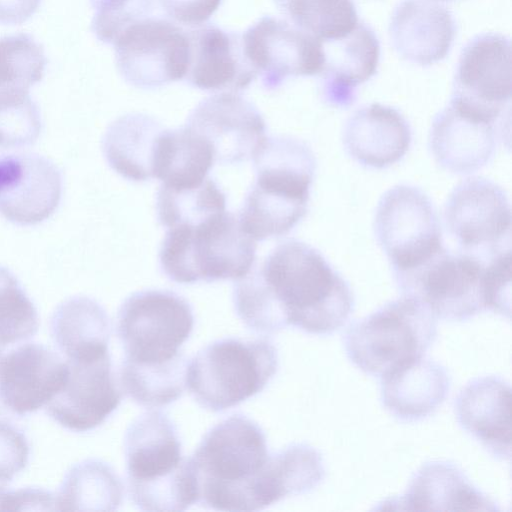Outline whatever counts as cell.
<instances>
[{"instance_id":"obj_1","label":"cell","mask_w":512,"mask_h":512,"mask_svg":"<svg viewBox=\"0 0 512 512\" xmlns=\"http://www.w3.org/2000/svg\"><path fill=\"white\" fill-rule=\"evenodd\" d=\"M233 304L243 323L257 332L293 326L327 335L349 320L354 298L348 283L318 250L288 239L236 280Z\"/></svg>"},{"instance_id":"obj_2","label":"cell","mask_w":512,"mask_h":512,"mask_svg":"<svg viewBox=\"0 0 512 512\" xmlns=\"http://www.w3.org/2000/svg\"><path fill=\"white\" fill-rule=\"evenodd\" d=\"M189 459L206 508L259 511L293 494L286 451L270 455L263 430L244 415L211 428Z\"/></svg>"},{"instance_id":"obj_3","label":"cell","mask_w":512,"mask_h":512,"mask_svg":"<svg viewBox=\"0 0 512 512\" xmlns=\"http://www.w3.org/2000/svg\"><path fill=\"white\" fill-rule=\"evenodd\" d=\"M193 326L190 304L172 291L144 290L127 297L117 315L124 350L121 387L149 399L183 387L187 363L180 347Z\"/></svg>"},{"instance_id":"obj_4","label":"cell","mask_w":512,"mask_h":512,"mask_svg":"<svg viewBox=\"0 0 512 512\" xmlns=\"http://www.w3.org/2000/svg\"><path fill=\"white\" fill-rule=\"evenodd\" d=\"M252 161L256 180L240 210V226L254 241L285 235L307 212L313 152L295 138L267 137Z\"/></svg>"},{"instance_id":"obj_5","label":"cell","mask_w":512,"mask_h":512,"mask_svg":"<svg viewBox=\"0 0 512 512\" xmlns=\"http://www.w3.org/2000/svg\"><path fill=\"white\" fill-rule=\"evenodd\" d=\"M124 454L129 493L139 509L184 511L197 502L190 459L182 455L177 429L163 413H144L129 426Z\"/></svg>"},{"instance_id":"obj_6","label":"cell","mask_w":512,"mask_h":512,"mask_svg":"<svg viewBox=\"0 0 512 512\" xmlns=\"http://www.w3.org/2000/svg\"><path fill=\"white\" fill-rule=\"evenodd\" d=\"M162 271L172 281L238 280L256 261V243L226 210L197 225L168 228L159 251Z\"/></svg>"},{"instance_id":"obj_7","label":"cell","mask_w":512,"mask_h":512,"mask_svg":"<svg viewBox=\"0 0 512 512\" xmlns=\"http://www.w3.org/2000/svg\"><path fill=\"white\" fill-rule=\"evenodd\" d=\"M277 369L278 353L270 341L224 338L187 363L185 387L203 408L220 412L262 391Z\"/></svg>"},{"instance_id":"obj_8","label":"cell","mask_w":512,"mask_h":512,"mask_svg":"<svg viewBox=\"0 0 512 512\" xmlns=\"http://www.w3.org/2000/svg\"><path fill=\"white\" fill-rule=\"evenodd\" d=\"M436 316L404 296L351 324L344 336L350 361L364 373L384 377L424 357L437 336Z\"/></svg>"},{"instance_id":"obj_9","label":"cell","mask_w":512,"mask_h":512,"mask_svg":"<svg viewBox=\"0 0 512 512\" xmlns=\"http://www.w3.org/2000/svg\"><path fill=\"white\" fill-rule=\"evenodd\" d=\"M395 278L404 296L420 301L436 318L463 321L486 310L485 264L476 255L443 247Z\"/></svg>"},{"instance_id":"obj_10","label":"cell","mask_w":512,"mask_h":512,"mask_svg":"<svg viewBox=\"0 0 512 512\" xmlns=\"http://www.w3.org/2000/svg\"><path fill=\"white\" fill-rule=\"evenodd\" d=\"M374 231L394 274L420 266L444 247L430 199L409 185L384 193L376 209Z\"/></svg>"},{"instance_id":"obj_11","label":"cell","mask_w":512,"mask_h":512,"mask_svg":"<svg viewBox=\"0 0 512 512\" xmlns=\"http://www.w3.org/2000/svg\"><path fill=\"white\" fill-rule=\"evenodd\" d=\"M112 45L116 67L131 86L155 89L186 76L190 58L187 32L167 19H138Z\"/></svg>"},{"instance_id":"obj_12","label":"cell","mask_w":512,"mask_h":512,"mask_svg":"<svg viewBox=\"0 0 512 512\" xmlns=\"http://www.w3.org/2000/svg\"><path fill=\"white\" fill-rule=\"evenodd\" d=\"M511 44L499 33H483L462 49L450 103L474 117L495 123L510 110Z\"/></svg>"},{"instance_id":"obj_13","label":"cell","mask_w":512,"mask_h":512,"mask_svg":"<svg viewBox=\"0 0 512 512\" xmlns=\"http://www.w3.org/2000/svg\"><path fill=\"white\" fill-rule=\"evenodd\" d=\"M67 379L45 406L62 427L86 432L100 426L121 401L108 348L65 359Z\"/></svg>"},{"instance_id":"obj_14","label":"cell","mask_w":512,"mask_h":512,"mask_svg":"<svg viewBox=\"0 0 512 512\" xmlns=\"http://www.w3.org/2000/svg\"><path fill=\"white\" fill-rule=\"evenodd\" d=\"M444 218L449 233L467 253L485 252L491 258L505 251L502 244L510 240L508 197L488 179L470 177L458 184L447 200Z\"/></svg>"},{"instance_id":"obj_15","label":"cell","mask_w":512,"mask_h":512,"mask_svg":"<svg viewBox=\"0 0 512 512\" xmlns=\"http://www.w3.org/2000/svg\"><path fill=\"white\" fill-rule=\"evenodd\" d=\"M243 52L268 90L288 78L318 75L323 65L321 41L291 23L263 16L242 35Z\"/></svg>"},{"instance_id":"obj_16","label":"cell","mask_w":512,"mask_h":512,"mask_svg":"<svg viewBox=\"0 0 512 512\" xmlns=\"http://www.w3.org/2000/svg\"><path fill=\"white\" fill-rule=\"evenodd\" d=\"M67 375L66 361L43 344L0 349V416H24L46 406Z\"/></svg>"},{"instance_id":"obj_17","label":"cell","mask_w":512,"mask_h":512,"mask_svg":"<svg viewBox=\"0 0 512 512\" xmlns=\"http://www.w3.org/2000/svg\"><path fill=\"white\" fill-rule=\"evenodd\" d=\"M185 126L210 145L220 164L252 160L267 137L259 110L236 92L203 99L190 113Z\"/></svg>"},{"instance_id":"obj_18","label":"cell","mask_w":512,"mask_h":512,"mask_svg":"<svg viewBox=\"0 0 512 512\" xmlns=\"http://www.w3.org/2000/svg\"><path fill=\"white\" fill-rule=\"evenodd\" d=\"M62 174L48 158L34 154L0 156V214L31 226L50 218L62 197Z\"/></svg>"},{"instance_id":"obj_19","label":"cell","mask_w":512,"mask_h":512,"mask_svg":"<svg viewBox=\"0 0 512 512\" xmlns=\"http://www.w3.org/2000/svg\"><path fill=\"white\" fill-rule=\"evenodd\" d=\"M187 32L190 58L184 80L210 92H237L257 77L246 59L242 36L209 24Z\"/></svg>"},{"instance_id":"obj_20","label":"cell","mask_w":512,"mask_h":512,"mask_svg":"<svg viewBox=\"0 0 512 512\" xmlns=\"http://www.w3.org/2000/svg\"><path fill=\"white\" fill-rule=\"evenodd\" d=\"M323 99L334 107H348L356 98L357 87L377 72L380 44L375 32L358 22L348 34L321 41Z\"/></svg>"},{"instance_id":"obj_21","label":"cell","mask_w":512,"mask_h":512,"mask_svg":"<svg viewBox=\"0 0 512 512\" xmlns=\"http://www.w3.org/2000/svg\"><path fill=\"white\" fill-rule=\"evenodd\" d=\"M455 34L453 15L433 0L401 1L389 24V35L396 52L403 59L421 66L444 59Z\"/></svg>"},{"instance_id":"obj_22","label":"cell","mask_w":512,"mask_h":512,"mask_svg":"<svg viewBox=\"0 0 512 512\" xmlns=\"http://www.w3.org/2000/svg\"><path fill=\"white\" fill-rule=\"evenodd\" d=\"M510 408V386L495 376L472 380L455 401L460 426L500 460L511 456Z\"/></svg>"},{"instance_id":"obj_23","label":"cell","mask_w":512,"mask_h":512,"mask_svg":"<svg viewBox=\"0 0 512 512\" xmlns=\"http://www.w3.org/2000/svg\"><path fill=\"white\" fill-rule=\"evenodd\" d=\"M496 124L469 115L451 103L433 120L431 151L444 169L468 174L486 165L496 148Z\"/></svg>"},{"instance_id":"obj_24","label":"cell","mask_w":512,"mask_h":512,"mask_svg":"<svg viewBox=\"0 0 512 512\" xmlns=\"http://www.w3.org/2000/svg\"><path fill=\"white\" fill-rule=\"evenodd\" d=\"M411 130L394 108L373 103L356 110L347 120L343 144L358 163L385 168L399 161L408 151Z\"/></svg>"},{"instance_id":"obj_25","label":"cell","mask_w":512,"mask_h":512,"mask_svg":"<svg viewBox=\"0 0 512 512\" xmlns=\"http://www.w3.org/2000/svg\"><path fill=\"white\" fill-rule=\"evenodd\" d=\"M385 504L392 509L410 511H499L495 502L448 461L425 463L404 495Z\"/></svg>"},{"instance_id":"obj_26","label":"cell","mask_w":512,"mask_h":512,"mask_svg":"<svg viewBox=\"0 0 512 512\" xmlns=\"http://www.w3.org/2000/svg\"><path fill=\"white\" fill-rule=\"evenodd\" d=\"M450 377L440 364L424 357L381 378V400L403 421H418L432 414L445 400Z\"/></svg>"},{"instance_id":"obj_27","label":"cell","mask_w":512,"mask_h":512,"mask_svg":"<svg viewBox=\"0 0 512 512\" xmlns=\"http://www.w3.org/2000/svg\"><path fill=\"white\" fill-rule=\"evenodd\" d=\"M164 127L152 116L130 113L107 128L102 150L109 166L131 181L154 178V161Z\"/></svg>"},{"instance_id":"obj_28","label":"cell","mask_w":512,"mask_h":512,"mask_svg":"<svg viewBox=\"0 0 512 512\" xmlns=\"http://www.w3.org/2000/svg\"><path fill=\"white\" fill-rule=\"evenodd\" d=\"M50 336L66 359L108 347L111 334L109 317L94 299L74 296L60 303L49 322Z\"/></svg>"},{"instance_id":"obj_29","label":"cell","mask_w":512,"mask_h":512,"mask_svg":"<svg viewBox=\"0 0 512 512\" xmlns=\"http://www.w3.org/2000/svg\"><path fill=\"white\" fill-rule=\"evenodd\" d=\"M216 162L210 145L185 125L164 129L154 161V178L169 187L192 186L203 182Z\"/></svg>"},{"instance_id":"obj_30","label":"cell","mask_w":512,"mask_h":512,"mask_svg":"<svg viewBox=\"0 0 512 512\" xmlns=\"http://www.w3.org/2000/svg\"><path fill=\"white\" fill-rule=\"evenodd\" d=\"M122 495L115 471L101 460L86 459L65 474L55 495V510H116Z\"/></svg>"},{"instance_id":"obj_31","label":"cell","mask_w":512,"mask_h":512,"mask_svg":"<svg viewBox=\"0 0 512 512\" xmlns=\"http://www.w3.org/2000/svg\"><path fill=\"white\" fill-rule=\"evenodd\" d=\"M156 210L162 226L197 225L226 210V196L209 176L201 183L185 187L161 184Z\"/></svg>"},{"instance_id":"obj_32","label":"cell","mask_w":512,"mask_h":512,"mask_svg":"<svg viewBox=\"0 0 512 512\" xmlns=\"http://www.w3.org/2000/svg\"><path fill=\"white\" fill-rule=\"evenodd\" d=\"M292 25L320 41L342 37L359 22L353 0H273Z\"/></svg>"},{"instance_id":"obj_33","label":"cell","mask_w":512,"mask_h":512,"mask_svg":"<svg viewBox=\"0 0 512 512\" xmlns=\"http://www.w3.org/2000/svg\"><path fill=\"white\" fill-rule=\"evenodd\" d=\"M46 65L44 48L31 34L0 38V89L29 90L42 80Z\"/></svg>"},{"instance_id":"obj_34","label":"cell","mask_w":512,"mask_h":512,"mask_svg":"<svg viewBox=\"0 0 512 512\" xmlns=\"http://www.w3.org/2000/svg\"><path fill=\"white\" fill-rule=\"evenodd\" d=\"M38 328L35 305L16 276L0 266V349L28 341Z\"/></svg>"},{"instance_id":"obj_35","label":"cell","mask_w":512,"mask_h":512,"mask_svg":"<svg viewBox=\"0 0 512 512\" xmlns=\"http://www.w3.org/2000/svg\"><path fill=\"white\" fill-rule=\"evenodd\" d=\"M41 130V114L28 90L0 89V149L30 146Z\"/></svg>"},{"instance_id":"obj_36","label":"cell","mask_w":512,"mask_h":512,"mask_svg":"<svg viewBox=\"0 0 512 512\" xmlns=\"http://www.w3.org/2000/svg\"><path fill=\"white\" fill-rule=\"evenodd\" d=\"M95 13L91 28L96 38L113 44L130 24L152 11V0H90Z\"/></svg>"},{"instance_id":"obj_37","label":"cell","mask_w":512,"mask_h":512,"mask_svg":"<svg viewBox=\"0 0 512 512\" xmlns=\"http://www.w3.org/2000/svg\"><path fill=\"white\" fill-rule=\"evenodd\" d=\"M486 310L510 317L511 306V253L502 251L485 264Z\"/></svg>"},{"instance_id":"obj_38","label":"cell","mask_w":512,"mask_h":512,"mask_svg":"<svg viewBox=\"0 0 512 512\" xmlns=\"http://www.w3.org/2000/svg\"><path fill=\"white\" fill-rule=\"evenodd\" d=\"M29 459V444L24 433L15 425L0 418V489L22 471Z\"/></svg>"},{"instance_id":"obj_39","label":"cell","mask_w":512,"mask_h":512,"mask_svg":"<svg viewBox=\"0 0 512 512\" xmlns=\"http://www.w3.org/2000/svg\"><path fill=\"white\" fill-rule=\"evenodd\" d=\"M222 0H159L162 9L174 21L199 26L219 8Z\"/></svg>"},{"instance_id":"obj_40","label":"cell","mask_w":512,"mask_h":512,"mask_svg":"<svg viewBox=\"0 0 512 512\" xmlns=\"http://www.w3.org/2000/svg\"><path fill=\"white\" fill-rule=\"evenodd\" d=\"M55 510V495L41 488H20L4 491L0 497V511Z\"/></svg>"},{"instance_id":"obj_41","label":"cell","mask_w":512,"mask_h":512,"mask_svg":"<svg viewBox=\"0 0 512 512\" xmlns=\"http://www.w3.org/2000/svg\"><path fill=\"white\" fill-rule=\"evenodd\" d=\"M41 0H0V24L20 25L38 10Z\"/></svg>"},{"instance_id":"obj_42","label":"cell","mask_w":512,"mask_h":512,"mask_svg":"<svg viewBox=\"0 0 512 512\" xmlns=\"http://www.w3.org/2000/svg\"><path fill=\"white\" fill-rule=\"evenodd\" d=\"M436 1H452V0H436Z\"/></svg>"}]
</instances>
